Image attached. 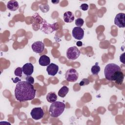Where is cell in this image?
Instances as JSON below:
<instances>
[{
    "instance_id": "cell-1",
    "label": "cell",
    "mask_w": 125,
    "mask_h": 125,
    "mask_svg": "<svg viewBox=\"0 0 125 125\" xmlns=\"http://www.w3.org/2000/svg\"><path fill=\"white\" fill-rule=\"evenodd\" d=\"M36 90L34 86L27 81L19 82L15 89V97L21 102L32 100L35 97Z\"/></svg>"
},
{
    "instance_id": "cell-2",
    "label": "cell",
    "mask_w": 125,
    "mask_h": 125,
    "mask_svg": "<svg viewBox=\"0 0 125 125\" xmlns=\"http://www.w3.org/2000/svg\"><path fill=\"white\" fill-rule=\"evenodd\" d=\"M65 104L61 102L55 101L52 103L49 108V115L52 117H58L64 111Z\"/></svg>"
},
{
    "instance_id": "cell-3",
    "label": "cell",
    "mask_w": 125,
    "mask_h": 125,
    "mask_svg": "<svg viewBox=\"0 0 125 125\" xmlns=\"http://www.w3.org/2000/svg\"><path fill=\"white\" fill-rule=\"evenodd\" d=\"M120 67L117 64L111 63L107 64L104 69V75L105 79L108 81H113L115 75L119 71H121Z\"/></svg>"
},
{
    "instance_id": "cell-4",
    "label": "cell",
    "mask_w": 125,
    "mask_h": 125,
    "mask_svg": "<svg viewBox=\"0 0 125 125\" xmlns=\"http://www.w3.org/2000/svg\"><path fill=\"white\" fill-rule=\"evenodd\" d=\"M40 29L45 34H50L57 30V23L50 24L44 19H42V22L40 23Z\"/></svg>"
},
{
    "instance_id": "cell-5",
    "label": "cell",
    "mask_w": 125,
    "mask_h": 125,
    "mask_svg": "<svg viewBox=\"0 0 125 125\" xmlns=\"http://www.w3.org/2000/svg\"><path fill=\"white\" fill-rule=\"evenodd\" d=\"M81 52L80 50L76 46H72L68 48L66 51V56L67 58L71 60L77 59L80 55Z\"/></svg>"
},
{
    "instance_id": "cell-6",
    "label": "cell",
    "mask_w": 125,
    "mask_h": 125,
    "mask_svg": "<svg viewBox=\"0 0 125 125\" xmlns=\"http://www.w3.org/2000/svg\"><path fill=\"white\" fill-rule=\"evenodd\" d=\"M79 77V74L77 70L74 68H70L68 69L65 74V79L70 82H76Z\"/></svg>"
},
{
    "instance_id": "cell-7",
    "label": "cell",
    "mask_w": 125,
    "mask_h": 125,
    "mask_svg": "<svg viewBox=\"0 0 125 125\" xmlns=\"http://www.w3.org/2000/svg\"><path fill=\"white\" fill-rule=\"evenodd\" d=\"M30 115L32 119L35 120H38L43 117L44 115V112L43 109L40 107H34L31 110Z\"/></svg>"
},
{
    "instance_id": "cell-8",
    "label": "cell",
    "mask_w": 125,
    "mask_h": 125,
    "mask_svg": "<svg viewBox=\"0 0 125 125\" xmlns=\"http://www.w3.org/2000/svg\"><path fill=\"white\" fill-rule=\"evenodd\" d=\"M114 24L120 28L125 27V14L119 13L117 14L114 19Z\"/></svg>"
},
{
    "instance_id": "cell-9",
    "label": "cell",
    "mask_w": 125,
    "mask_h": 125,
    "mask_svg": "<svg viewBox=\"0 0 125 125\" xmlns=\"http://www.w3.org/2000/svg\"><path fill=\"white\" fill-rule=\"evenodd\" d=\"M72 34L75 39L81 40L83 39L84 37V31L81 27L76 26L73 28L72 31Z\"/></svg>"
},
{
    "instance_id": "cell-10",
    "label": "cell",
    "mask_w": 125,
    "mask_h": 125,
    "mask_svg": "<svg viewBox=\"0 0 125 125\" xmlns=\"http://www.w3.org/2000/svg\"><path fill=\"white\" fill-rule=\"evenodd\" d=\"M44 44L41 41H36L31 45L33 51L36 53H41L44 49Z\"/></svg>"
},
{
    "instance_id": "cell-11",
    "label": "cell",
    "mask_w": 125,
    "mask_h": 125,
    "mask_svg": "<svg viewBox=\"0 0 125 125\" xmlns=\"http://www.w3.org/2000/svg\"><path fill=\"white\" fill-rule=\"evenodd\" d=\"M59 71V66L58 65L51 63L46 67V71L49 75L55 76Z\"/></svg>"
},
{
    "instance_id": "cell-12",
    "label": "cell",
    "mask_w": 125,
    "mask_h": 125,
    "mask_svg": "<svg viewBox=\"0 0 125 125\" xmlns=\"http://www.w3.org/2000/svg\"><path fill=\"white\" fill-rule=\"evenodd\" d=\"M22 71L26 76H30L34 71V66L31 63H26L22 67Z\"/></svg>"
},
{
    "instance_id": "cell-13",
    "label": "cell",
    "mask_w": 125,
    "mask_h": 125,
    "mask_svg": "<svg viewBox=\"0 0 125 125\" xmlns=\"http://www.w3.org/2000/svg\"><path fill=\"white\" fill-rule=\"evenodd\" d=\"M19 7V3L17 1L15 0H9L7 3V8L8 10L15 11L18 9Z\"/></svg>"
},
{
    "instance_id": "cell-14",
    "label": "cell",
    "mask_w": 125,
    "mask_h": 125,
    "mask_svg": "<svg viewBox=\"0 0 125 125\" xmlns=\"http://www.w3.org/2000/svg\"><path fill=\"white\" fill-rule=\"evenodd\" d=\"M74 19H75L74 15L71 11H67L63 14V19L64 21L65 22H67V23L72 22L74 21Z\"/></svg>"
},
{
    "instance_id": "cell-15",
    "label": "cell",
    "mask_w": 125,
    "mask_h": 125,
    "mask_svg": "<svg viewBox=\"0 0 125 125\" xmlns=\"http://www.w3.org/2000/svg\"><path fill=\"white\" fill-rule=\"evenodd\" d=\"M124 78V75L123 73L121 71H119L115 75L113 79V81H114L116 83L118 84H122Z\"/></svg>"
},
{
    "instance_id": "cell-16",
    "label": "cell",
    "mask_w": 125,
    "mask_h": 125,
    "mask_svg": "<svg viewBox=\"0 0 125 125\" xmlns=\"http://www.w3.org/2000/svg\"><path fill=\"white\" fill-rule=\"evenodd\" d=\"M39 62L42 66H47L50 63V59L47 56L43 55L40 57Z\"/></svg>"
},
{
    "instance_id": "cell-17",
    "label": "cell",
    "mask_w": 125,
    "mask_h": 125,
    "mask_svg": "<svg viewBox=\"0 0 125 125\" xmlns=\"http://www.w3.org/2000/svg\"><path fill=\"white\" fill-rule=\"evenodd\" d=\"M47 101L50 103H52L57 100V96L55 92H50L46 95Z\"/></svg>"
},
{
    "instance_id": "cell-18",
    "label": "cell",
    "mask_w": 125,
    "mask_h": 125,
    "mask_svg": "<svg viewBox=\"0 0 125 125\" xmlns=\"http://www.w3.org/2000/svg\"><path fill=\"white\" fill-rule=\"evenodd\" d=\"M69 91V88L66 86H63L61 88V89L58 91V95L59 96L64 98L65 97L66 94L68 93Z\"/></svg>"
},
{
    "instance_id": "cell-19",
    "label": "cell",
    "mask_w": 125,
    "mask_h": 125,
    "mask_svg": "<svg viewBox=\"0 0 125 125\" xmlns=\"http://www.w3.org/2000/svg\"><path fill=\"white\" fill-rule=\"evenodd\" d=\"M100 70L101 68L98 65V62H96V64L92 66L91 68V71L93 75H97L100 71Z\"/></svg>"
},
{
    "instance_id": "cell-20",
    "label": "cell",
    "mask_w": 125,
    "mask_h": 125,
    "mask_svg": "<svg viewBox=\"0 0 125 125\" xmlns=\"http://www.w3.org/2000/svg\"><path fill=\"white\" fill-rule=\"evenodd\" d=\"M39 8L43 13H46L49 10V6L47 4H41L39 5Z\"/></svg>"
},
{
    "instance_id": "cell-21",
    "label": "cell",
    "mask_w": 125,
    "mask_h": 125,
    "mask_svg": "<svg viewBox=\"0 0 125 125\" xmlns=\"http://www.w3.org/2000/svg\"><path fill=\"white\" fill-rule=\"evenodd\" d=\"M84 23V21L83 19L82 18H77L76 20H75V25L77 26V27H82L83 24Z\"/></svg>"
},
{
    "instance_id": "cell-22",
    "label": "cell",
    "mask_w": 125,
    "mask_h": 125,
    "mask_svg": "<svg viewBox=\"0 0 125 125\" xmlns=\"http://www.w3.org/2000/svg\"><path fill=\"white\" fill-rule=\"evenodd\" d=\"M22 69L21 67H17L14 71V74L16 76H17L18 77H21L22 74Z\"/></svg>"
},
{
    "instance_id": "cell-23",
    "label": "cell",
    "mask_w": 125,
    "mask_h": 125,
    "mask_svg": "<svg viewBox=\"0 0 125 125\" xmlns=\"http://www.w3.org/2000/svg\"><path fill=\"white\" fill-rule=\"evenodd\" d=\"M90 83V81L88 79L85 78V79H82L80 83H79V85L80 86H84L86 85H88L89 83Z\"/></svg>"
},
{
    "instance_id": "cell-24",
    "label": "cell",
    "mask_w": 125,
    "mask_h": 125,
    "mask_svg": "<svg viewBox=\"0 0 125 125\" xmlns=\"http://www.w3.org/2000/svg\"><path fill=\"white\" fill-rule=\"evenodd\" d=\"M25 80H26V81L32 84H33L34 83V79L31 75L30 76H27L25 78Z\"/></svg>"
},
{
    "instance_id": "cell-25",
    "label": "cell",
    "mask_w": 125,
    "mask_h": 125,
    "mask_svg": "<svg viewBox=\"0 0 125 125\" xmlns=\"http://www.w3.org/2000/svg\"><path fill=\"white\" fill-rule=\"evenodd\" d=\"M88 7H89L88 5L86 3H83L80 6V9H81L82 10H83V11H86V10H88Z\"/></svg>"
},
{
    "instance_id": "cell-26",
    "label": "cell",
    "mask_w": 125,
    "mask_h": 125,
    "mask_svg": "<svg viewBox=\"0 0 125 125\" xmlns=\"http://www.w3.org/2000/svg\"><path fill=\"white\" fill-rule=\"evenodd\" d=\"M125 53H123L120 56V61L123 64H125Z\"/></svg>"
},
{
    "instance_id": "cell-27",
    "label": "cell",
    "mask_w": 125,
    "mask_h": 125,
    "mask_svg": "<svg viewBox=\"0 0 125 125\" xmlns=\"http://www.w3.org/2000/svg\"><path fill=\"white\" fill-rule=\"evenodd\" d=\"M12 80H13V83H17V82H19L21 81V80H20V79H19L18 77H16L15 79H12Z\"/></svg>"
},
{
    "instance_id": "cell-28",
    "label": "cell",
    "mask_w": 125,
    "mask_h": 125,
    "mask_svg": "<svg viewBox=\"0 0 125 125\" xmlns=\"http://www.w3.org/2000/svg\"><path fill=\"white\" fill-rule=\"evenodd\" d=\"M76 44H77V45L78 46H82V45H83V43H82V42H81V41H78V42H77Z\"/></svg>"
},
{
    "instance_id": "cell-29",
    "label": "cell",
    "mask_w": 125,
    "mask_h": 125,
    "mask_svg": "<svg viewBox=\"0 0 125 125\" xmlns=\"http://www.w3.org/2000/svg\"><path fill=\"white\" fill-rule=\"evenodd\" d=\"M59 0H51V2L53 3V4H58L59 2Z\"/></svg>"
}]
</instances>
